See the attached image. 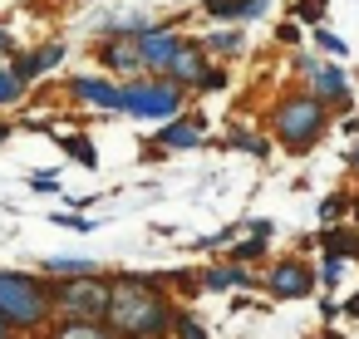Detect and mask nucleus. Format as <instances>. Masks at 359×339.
<instances>
[{
  "label": "nucleus",
  "instance_id": "obj_27",
  "mask_svg": "<svg viewBox=\"0 0 359 339\" xmlns=\"http://www.w3.org/2000/svg\"><path fill=\"white\" fill-rule=\"evenodd\" d=\"M344 207H349V197H339V192L325 197V202H320V226H334V221L344 216Z\"/></svg>",
  "mask_w": 359,
  "mask_h": 339
},
{
  "label": "nucleus",
  "instance_id": "obj_16",
  "mask_svg": "<svg viewBox=\"0 0 359 339\" xmlns=\"http://www.w3.org/2000/svg\"><path fill=\"white\" fill-rule=\"evenodd\" d=\"M45 334L50 339H118L104 319H55V324H45Z\"/></svg>",
  "mask_w": 359,
  "mask_h": 339
},
{
  "label": "nucleus",
  "instance_id": "obj_36",
  "mask_svg": "<svg viewBox=\"0 0 359 339\" xmlns=\"http://www.w3.org/2000/svg\"><path fill=\"white\" fill-rule=\"evenodd\" d=\"M0 339H15V334H11V329H6V319H0Z\"/></svg>",
  "mask_w": 359,
  "mask_h": 339
},
{
  "label": "nucleus",
  "instance_id": "obj_19",
  "mask_svg": "<svg viewBox=\"0 0 359 339\" xmlns=\"http://www.w3.org/2000/svg\"><path fill=\"white\" fill-rule=\"evenodd\" d=\"M148 25H158L148 11H133V15H114V20H104L99 25V35H123V40H133V35H143Z\"/></svg>",
  "mask_w": 359,
  "mask_h": 339
},
{
  "label": "nucleus",
  "instance_id": "obj_1",
  "mask_svg": "<svg viewBox=\"0 0 359 339\" xmlns=\"http://www.w3.org/2000/svg\"><path fill=\"white\" fill-rule=\"evenodd\" d=\"M153 275H123L109 280V310L104 324L118 339H168V329L177 324V310L163 290H153Z\"/></svg>",
  "mask_w": 359,
  "mask_h": 339
},
{
  "label": "nucleus",
  "instance_id": "obj_6",
  "mask_svg": "<svg viewBox=\"0 0 359 339\" xmlns=\"http://www.w3.org/2000/svg\"><path fill=\"white\" fill-rule=\"evenodd\" d=\"M177 45H182V35H177V30H168V25H148L143 35H133V50H138L143 74H158V79L168 74V64H172Z\"/></svg>",
  "mask_w": 359,
  "mask_h": 339
},
{
  "label": "nucleus",
  "instance_id": "obj_25",
  "mask_svg": "<svg viewBox=\"0 0 359 339\" xmlns=\"http://www.w3.org/2000/svg\"><path fill=\"white\" fill-rule=\"evenodd\" d=\"M315 50H320L325 60H344V40H339V35H330L325 25L315 30Z\"/></svg>",
  "mask_w": 359,
  "mask_h": 339
},
{
  "label": "nucleus",
  "instance_id": "obj_12",
  "mask_svg": "<svg viewBox=\"0 0 359 339\" xmlns=\"http://www.w3.org/2000/svg\"><path fill=\"white\" fill-rule=\"evenodd\" d=\"M99 64H104L109 74H128V79H138V74H143L133 40H123V35H104V40H99Z\"/></svg>",
  "mask_w": 359,
  "mask_h": 339
},
{
  "label": "nucleus",
  "instance_id": "obj_10",
  "mask_svg": "<svg viewBox=\"0 0 359 339\" xmlns=\"http://www.w3.org/2000/svg\"><path fill=\"white\" fill-rule=\"evenodd\" d=\"M158 143L168 148V153H182V148H202L207 143V118L202 113H172V118H163V133H158Z\"/></svg>",
  "mask_w": 359,
  "mask_h": 339
},
{
  "label": "nucleus",
  "instance_id": "obj_35",
  "mask_svg": "<svg viewBox=\"0 0 359 339\" xmlns=\"http://www.w3.org/2000/svg\"><path fill=\"white\" fill-rule=\"evenodd\" d=\"M6 138H11V123H0V143H6Z\"/></svg>",
  "mask_w": 359,
  "mask_h": 339
},
{
  "label": "nucleus",
  "instance_id": "obj_15",
  "mask_svg": "<svg viewBox=\"0 0 359 339\" xmlns=\"http://www.w3.org/2000/svg\"><path fill=\"white\" fill-rule=\"evenodd\" d=\"M320 251L325 256H339V261H359V231L354 226H320Z\"/></svg>",
  "mask_w": 359,
  "mask_h": 339
},
{
  "label": "nucleus",
  "instance_id": "obj_29",
  "mask_svg": "<svg viewBox=\"0 0 359 339\" xmlns=\"http://www.w3.org/2000/svg\"><path fill=\"white\" fill-rule=\"evenodd\" d=\"M50 221H55V226H69V231H89V226H94L89 216H65V212H50Z\"/></svg>",
  "mask_w": 359,
  "mask_h": 339
},
{
  "label": "nucleus",
  "instance_id": "obj_28",
  "mask_svg": "<svg viewBox=\"0 0 359 339\" xmlns=\"http://www.w3.org/2000/svg\"><path fill=\"white\" fill-rule=\"evenodd\" d=\"M172 334H177V339H207V329H202V324H197L192 314H177V324H172Z\"/></svg>",
  "mask_w": 359,
  "mask_h": 339
},
{
  "label": "nucleus",
  "instance_id": "obj_31",
  "mask_svg": "<svg viewBox=\"0 0 359 339\" xmlns=\"http://www.w3.org/2000/svg\"><path fill=\"white\" fill-rule=\"evenodd\" d=\"M30 187H35V192H60V177H55V172H35Z\"/></svg>",
  "mask_w": 359,
  "mask_h": 339
},
{
  "label": "nucleus",
  "instance_id": "obj_37",
  "mask_svg": "<svg viewBox=\"0 0 359 339\" xmlns=\"http://www.w3.org/2000/svg\"><path fill=\"white\" fill-rule=\"evenodd\" d=\"M354 231H359V202H354Z\"/></svg>",
  "mask_w": 359,
  "mask_h": 339
},
{
  "label": "nucleus",
  "instance_id": "obj_22",
  "mask_svg": "<svg viewBox=\"0 0 359 339\" xmlns=\"http://www.w3.org/2000/svg\"><path fill=\"white\" fill-rule=\"evenodd\" d=\"M197 45H202L207 55H236V50L246 45V35H241V30H212V35L197 40Z\"/></svg>",
  "mask_w": 359,
  "mask_h": 339
},
{
  "label": "nucleus",
  "instance_id": "obj_34",
  "mask_svg": "<svg viewBox=\"0 0 359 339\" xmlns=\"http://www.w3.org/2000/svg\"><path fill=\"white\" fill-rule=\"evenodd\" d=\"M349 167H354V172H359V148H354V153H349Z\"/></svg>",
  "mask_w": 359,
  "mask_h": 339
},
{
  "label": "nucleus",
  "instance_id": "obj_4",
  "mask_svg": "<svg viewBox=\"0 0 359 339\" xmlns=\"http://www.w3.org/2000/svg\"><path fill=\"white\" fill-rule=\"evenodd\" d=\"M182 104H187V89L172 84V79L138 74V79L123 84V113H128V118H153V123H163V118L182 113Z\"/></svg>",
  "mask_w": 359,
  "mask_h": 339
},
{
  "label": "nucleus",
  "instance_id": "obj_26",
  "mask_svg": "<svg viewBox=\"0 0 359 339\" xmlns=\"http://www.w3.org/2000/svg\"><path fill=\"white\" fill-rule=\"evenodd\" d=\"M325 11H330V0H295V20H305V25H320Z\"/></svg>",
  "mask_w": 359,
  "mask_h": 339
},
{
  "label": "nucleus",
  "instance_id": "obj_18",
  "mask_svg": "<svg viewBox=\"0 0 359 339\" xmlns=\"http://www.w3.org/2000/svg\"><path fill=\"white\" fill-rule=\"evenodd\" d=\"M50 280H74V275H99V261H69V256H45L40 265Z\"/></svg>",
  "mask_w": 359,
  "mask_h": 339
},
{
  "label": "nucleus",
  "instance_id": "obj_11",
  "mask_svg": "<svg viewBox=\"0 0 359 339\" xmlns=\"http://www.w3.org/2000/svg\"><path fill=\"white\" fill-rule=\"evenodd\" d=\"M202 74H207V50H202L197 40H182L163 79H172V84H182V89H197V79H202Z\"/></svg>",
  "mask_w": 359,
  "mask_h": 339
},
{
  "label": "nucleus",
  "instance_id": "obj_21",
  "mask_svg": "<svg viewBox=\"0 0 359 339\" xmlns=\"http://www.w3.org/2000/svg\"><path fill=\"white\" fill-rule=\"evenodd\" d=\"M25 89H30V84H25V79L11 69V60H6V64H0V109L20 104V99H25Z\"/></svg>",
  "mask_w": 359,
  "mask_h": 339
},
{
  "label": "nucleus",
  "instance_id": "obj_3",
  "mask_svg": "<svg viewBox=\"0 0 359 339\" xmlns=\"http://www.w3.org/2000/svg\"><path fill=\"white\" fill-rule=\"evenodd\" d=\"M325 128H330V109L315 94H285L271 109V138L285 153H310L325 138Z\"/></svg>",
  "mask_w": 359,
  "mask_h": 339
},
{
  "label": "nucleus",
  "instance_id": "obj_23",
  "mask_svg": "<svg viewBox=\"0 0 359 339\" xmlns=\"http://www.w3.org/2000/svg\"><path fill=\"white\" fill-rule=\"evenodd\" d=\"M55 138H60V148H65L79 167H99V153H94V143H89V138H74V133H55Z\"/></svg>",
  "mask_w": 359,
  "mask_h": 339
},
{
  "label": "nucleus",
  "instance_id": "obj_2",
  "mask_svg": "<svg viewBox=\"0 0 359 339\" xmlns=\"http://www.w3.org/2000/svg\"><path fill=\"white\" fill-rule=\"evenodd\" d=\"M0 319L11 334H45V324L55 319L50 285L25 270H0Z\"/></svg>",
  "mask_w": 359,
  "mask_h": 339
},
{
  "label": "nucleus",
  "instance_id": "obj_9",
  "mask_svg": "<svg viewBox=\"0 0 359 339\" xmlns=\"http://www.w3.org/2000/svg\"><path fill=\"white\" fill-rule=\"evenodd\" d=\"M266 290H271L276 300H305V295L315 290V270H310L305 261H280V265H271Z\"/></svg>",
  "mask_w": 359,
  "mask_h": 339
},
{
  "label": "nucleus",
  "instance_id": "obj_30",
  "mask_svg": "<svg viewBox=\"0 0 359 339\" xmlns=\"http://www.w3.org/2000/svg\"><path fill=\"white\" fill-rule=\"evenodd\" d=\"M197 89H202V94H207V89H226V74H222V69H207V74L197 79Z\"/></svg>",
  "mask_w": 359,
  "mask_h": 339
},
{
  "label": "nucleus",
  "instance_id": "obj_8",
  "mask_svg": "<svg viewBox=\"0 0 359 339\" xmlns=\"http://www.w3.org/2000/svg\"><path fill=\"white\" fill-rule=\"evenodd\" d=\"M310 94L325 104V109H349L354 99H349V79H344V69H339V60H330V64H310Z\"/></svg>",
  "mask_w": 359,
  "mask_h": 339
},
{
  "label": "nucleus",
  "instance_id": "obj_24",
  "mask_svg": "<svg viewBox=\"0 0 359 339\" xmlns=\"http://www.w3.org/2000/svg\"><path fill=\"white\" fill-rule=\"evenodd\" d=\"M236 265H246V261H261L266 256V236H231V251H226Z\"/></svg>",
  "mask_w": 359,
  "mask_h": 339
},
{
  "label": "nucleus",
  "instance_id": "obj_13",
  "mask_svg": "<svg viewBox=\"0 0 359 339\" xmlns=\"http://www.w3.org/2000/svg\"><path fill=\"white\" fill-rule=\"evenodd\" d=\"M271 0H207V15L222 25H251L256 15H266Z\"/></svg>",
  "mask_w": 359,
  "mask_h": 339
},
{
  "label": "nucleus",
  "instance_id": "obj_20",
  "mask_svg": "<svg viewBox=\"0 0 359 339\" xmlns=\"http://www.w3.org/2000/svg\"><path fill=\"white\" fill-rule=\"evenodd\" d=\"M226 148H236V153H251V158H266V153H271V143H266L256 128H241V123L226 133Z\"/></svg>",
  "mask_w": 359,
  "mask_h": 339
},
{
  "label": "nucleus",
  "instance_id": "obj_33",
  "mask_svg": "<svg viewBox=\"0 0 359 339\" xmlns=\"http://www.w3.org/2000/svg\"><path fill=\"white\" fill-rule=\"evenodd\" d=\"M344 314H354V319H359V295H349V305H344Z\"/></svg>",
  "mask_w": 359,
  "mask_h": 339
},
{
  "label": "nucleus",
  "instance_id": "obj_14",
  "mask_svg": "<svg viewBox=\"0 0 359 339\" xmlns=\"http://www.w3.org/2000/svg\"><path fill=\"white\" fill-rule=\"evenodd\" d=\"M60 60H65V45L55 40V45H40V50H30V55H15V60H11V69H15V74L30 84V79H40L45 69H55Z\"/></svg>",
  "mask_w": 359,
  "mask_h": 339
},
{
  "label": "nucleus",
  "instance_id": "obj_7",
  "mask_svg": "<svg viewBox=\"0 0 359 339\" xmlns=\"http://www.w3.org/2000/svg\"><path fill=\"white\" fill-rule=\"evenodd\" d=\"M69 99L99 113H123V84L104 79V74H74L69 79Z\"/></svg>",
  "mask_w": 359,
  "mask_h": 339
},
{
  "label": "nucleus",
  "instance_id": "obj_17",
  "mask_svg": "<svg viewBox=\"0 0 359 339\" xmlns=\"http://www.w3.org/2000/svg\"><path fill=\"white\" fill-rule=\"evenodd\" d=\"M256 280H251V270L246 265H217V270H202V290H251Z\"/></svg>",
  "mask_w": 359,
  "mask_h": 339
},
{
  "label": "nucleus",
  "instance_id": "obj_5",
  "mask_svg": "<svg viewBox=\"0 0 359 339\" xmlns=\"http://www.w3.org/2000/svg\"><path fill=\"white\" fill-rule=\"evenodd\" d=\"M50 310L60 319H104L109 310V280L104 275H74L50 285Z\"/></svg>",
  "mask_w": 359,
  "mask_h": 339
},
{
  "label": "nucleus",
  "instance_id": "obj_32",
  "mask_svg": "<svg viewBox=\"0 0 359 339\" xmlns=\"http://www.w3.org/2000/svg\"><path fill=\"white\" fill-rule=\"evenodd\" d=\"M339 275H344V261L339 256H325V285H334Z\"/></svg>",
  "mask_w": 359,
  "mask_h": 339
}]
</instances>
